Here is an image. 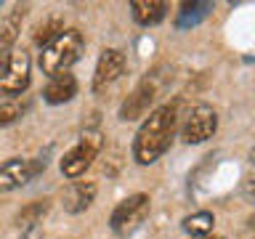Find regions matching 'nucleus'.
Instances as JSON below:
<instances>
[{"label":"nucleus","mask_w":255,"mask_h":239,"mask_svg":"<svg viewBox=\"0 0 255 239\" xmlns=\"http://www.w3.org/2000/svg\"><path fill=\"white\" fill-rule=\"evenodd\" d=\"M83 48H85V40L77 29H64L53 43H48L43 48V53H40V69L51 77L64 75L83 56Z\"/></svg>","instance_id":"f03ea898"},{"label":"nucleus","mask_w":255,"mask_h":239,"mask_svg":"<svg viewBox=\"0 0 255 239\" xmlns=\"http://www.w3.org/2000/svg\"><path fill=\"white\" fill-rule=\"evenodd\" d=\"M101 143H104V135L99 130H85L80 135V141L64 154L61 173L67 175V178H80V175L93 165L96 154L101 151Z\"/></svg>","instance_id":"7ed1b4c3"},{"label":"nucleus","mask_w":255,"mask_h":239,"mask_svg":"<svg viewBox=\"0 0 255 239\" xmlns=\"http://www.w3.org/2000/svg\"><path fill=\"white\" fill-rule=\"evenodd\" d=\"M213 11V3L207 0H197V3H183L181 5V13L175 19V27L178 29H189V27H197L199 21H205Z\"/></svg>","instance_id":"ddd939ff"},{"label":"nucleus","mask_w":255,"mask_h":239,"mask_svg":"<svg viewBox=\"0 0 255 239\" xmlns=\"http://www.w3.org/2000/svg\"><path fill=\"white\" fill-rule=\"evenodd\" d=\"M32 178H35V173H32V159L11 157L0 165V191H13Z\"/></svg>","instance_id":"1a4fd4ad"},{"label":"nucleus","mask_w":255,"mask_h":239,"mask_svg":"<svg viewBox=\"0 0 255 239\" xmlns=\"http://www.w3.org/2000/svg\"><path fill=\"white\" fill-rule=\"evenodd\" d=\"M215 127H218V115H215V109L207 107V104H197V107L186 115L181 135L186 143H202L215 133Z\"/></svg>","instance_id":"423d86ee"},{"label":"nucleus","mask_w":255,"mask_h":239,"mask_svg":"<svg viewBox=\"0 0 255 239\" xmlns=\"http://www.w3.org/2000/svg\"><path fill=\"white\" fill-rule=\"evenodd\" d=\"M29 88V56L27 51H8L0 59V93L19 96Z\"/></svg>","instance_id":"20e7f679"},{"label":"nucleus","mask_w":255,"mask_h":239,"mask_svg":"<svg viewBox=\"0 0 255 239\" xmlns=\"http://www.w3.org/2000/svg\"><path fill=\"white\" fill-rule=\"evenodd\" d=\"M242 194L250 199V202H255V175H250V178L242 183Z\"/></svg>","instance_id":"6ab92c4d"},{"label":"nucleus","mask_w":255,"mask_h":239,"mask_svg":"<svg viewBox=\"0 0 255 239\" xmlns=\"http://www.w3.org/2000/svg\"><path fill=\"white\" fill-rule=\"evenodd\" d=\"M61 32H64L61 19H59V16H51V19H45L43 24H37V27H35V43L40 48H45L48 43H53Z\"/></svg>","instance_id":"dca6fc26"},{"label":"nucleus","mask_w":255,"mask_h":239,"mask_svg":"<svg viewBox=\"0 0 255 239\" xmlns=\"http://www.w3.org/2000/svg\"><path fill=\"white\" fill-rule=\"evenodd\" d=\"M213 213H207V210H199V213H191L183 218V231L191 237V239H205L207 234L213 231Z\"/></svg>","instance_id":"2eb2a0df"},{"label":"nucleus","mask_w":255,"mask_h":239,"mask_svg":"<svg viewBox=\"0 0 255 239\" xmlns=\"http://www.w3.org/2000/svg\"><path fill=\"white\" fill-rule=\"evenodd\" d=\"M154 99H157V85H154V80H143V83L123 101V107H120V120L130 122V120L143 117V115L149 112V107L154 104Z\"/></svg>","instance_id":"6e6552de"},{"label":"nucleus","mask_w":255,"mask_h":239,"mask_svg":"<svg viewBox=\"0 0 255 239\" xmlns=\"http://www.w3.org/2000/svg\"><path fill=\"white\" fill-rule=\"evenodd\" d=\"M77 96V80L75 75H69V72H64V75H56L51 77V83L45 85V91H43V99L48 104H67L72 101Z\"/></svg>","instance_id":"9b49d317"},{"label":"nucleus","mask_w":255,"mask_h":239,"mask_svg":"<svg viewBox=\"0 0 255 239\" xmlns=\"http://www.w3.org/2000/svg\"><path fill=\"white\" fill-rule=\"evenodd\" d=\"M125 72V56L117 51V48H107L99 56V64H96V75H93V93H101L115 83V80Z\"/></svg>","instance_id":"0eeeda50"},{"label":"nucleus","mask_w":255,"mask_h":239,"mask_svg":"<svg viewBox=\"0 0 255 239\" xmlns=\"http://www.w3.org/2000/svg\"><path fill=\"white\" fill-rule=\"evenodd\" d=\"M250 162L255 165V149H253V154H250Z\"/></svg>","instance_id":"aec40b11"},{"label":"nucleus","mask_w":255,"mask_h":239,"mask_svg":"<svg viewBox=\"0 0 255 239\" xmlns=\"http://www.w3.org/2000/svg\"><path fill=\"white\" fill-rule=\"evenodd\" d=\"M175 120L178 109L175 104H162L143 120L133 138V159L138 165H151L170 149L173 135H175Z\"/></svg>","instance_id":"f257e3e1"},{"label":"nucleus","mask_w":255,"mask_h":239,"mask_svg":"<svg viewBox=\"0 0 255 239\" xmlns=\"http://www.w3.org/2000/svg\"><path fill=\"white\" fill-rule=\"evenodd\" d=\"M0 5H3V3H0Z\"/></svg>","instance_id":"412c9836"},{"label":"nucleus","mask_w":255,"mask_h":239,"mask_svg":"<svg viewBox=\"0 0 255 239\" xmlns=\"http://www.w3.org/2000/svg\"><path fill=\"white\" fill-rule=\"evenodd\" d=\"M21 112H24V107H21L19 101H5V104H0V125H11L13 120L21 117Z\"/></svg>","instance_id":"a211bd4d"},{"label":"nucleus","mask_w":255,"mask_h":239,"mask_svg":"<svg viewBox=\"0 0 255 239\" xmlns=\"http://www.w3.org/2000/svg\"><path fill=\"white\" fill-rule=\"evenodd\" d=\"M146 215H149V197L146 194H130L115 207V213L109 218V226L115 234L128 237L146 221Z\"/></svg>","instance_id":"39448f33"},{"label":"nucleus","mask_w":255,"mask_h":239,"mask_svg":"<svg viewBox=\"0 0 255 239\" xmlns=\"http://www.w3.org/2000/svg\"><path fill=\"white\" fill-rule=\"evenodd\" d=\"M130 11H133V19L141 27H154V24H159L165 19L167 3H162V0H133Z\"/></svg>","instance_id":"f8f14e48"},{"label":"nucleus","mask_w":255,"mask_h":239,"mask_svg":"<svg viewBox=\"0 0 255 239\" xmlns=\"http://www.w3.org/2000/svg\"><path fill=\"white\" fill-rule=\"evenodd\" d=\"M24 11H27V8L19 5V8H13V13L8 16V19L0 21V59H3V56L11 51V45L16 43V35H19V24L24 19Z\"/></svg>","instance_id":"4468645a"},{"label":"nucleus","mask_w":255,"mask_h":239,"mask_svg":"<svg viewBox=\"0 0 255 239\" xmlns=\"http://www.w3.org/2000/svg\"><path fill=\"white\" fill-rule=\"evenodd\" d=\"M96 199V183L91 181H75L72 186L67 189V194H64V210L77 215L91 207V202Z\"/></svg>","instance_id":"9d476101"},{"label":"nucleus","mask_w":255,"mask_h":239,"mask_svg":"<svg viewBox=\"0 0 255 239\" xmlns=\"http://www.w3.org/2000/svg\"><path fill=\"white\" fill-rule=\"evenodd\" d=\"M48 213V202L43 199V202H32L29 207H24V210L19 213V218H16V223H19L21 229H27V226H37L40 218Z\"/></svg>","instance_id":"f3484780"}]
</instances>
